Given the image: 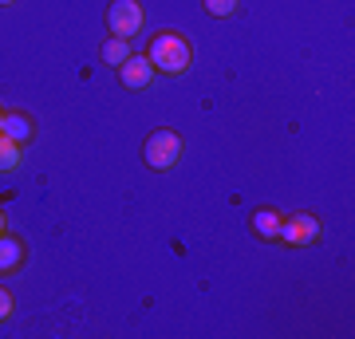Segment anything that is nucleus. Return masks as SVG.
I'll use <instances>...</instances> for the list:
<instances>
[{"mask_svg": "<svg viewBox=\"0 0 355 339\" xmlns=\"http://www.w3.org/2000/svg\"><path fill=\"white\" fill-rule=\"evenodd\" d=\"M107 28L119 40H130L142 28V4L139 0H114L111 8H107Z\"/></svg>", "mask_w": 355, "mask_h": 339, "instance_id": "nucleus-3", "label": "nucleus"}, {"mask_svg": "<svg viewBox=\"0 0 355 339\" xmlns=\"http://www.w3.org/2000/svg\"><path fill=\"white\" fill-rule=\"evenodd\" d=\"M0 123H4V111H0Z\"/></svg>", "mask_w": 355, "mask_h": 339, "instance_id": "nucleus-15", "label": "nucleus"}, {"mask_svg": "<svg viewBox=\"0 0 355 339\" xmlns=\"http://www.w3.org/2000/svg\"><path fill=\"white\" fill-rule=\"evenodd\" d=\"M205 12L209 16H233L237 12V0H205Z\"/></svg>", "mask_w": 355, "mask_h": 339, "instance_id": "nucleus-11", "label": "nucleus"}, {"mask_svg": "<svg viewBox=\"0 0 355 339\" xmlns=\"http://www.w3.org/2000/svg\"><path fill=\"white\" fill-rule=\"evenodd\" d=\"M142 158H146V166H150V170H170V166L182 158V142H178L174 130H154L150 139H146Z\"/></svg>", "mask_w": 355, "mask_h": 339, "instance_id": "nucleus-2", "label": "nucleus"}, {"mask_svg": "<svg viewBox=\"0 0 355 339\" xmlns=\"http://www.w3.org/2000/svg\"><path fill=\"white\" fill-rule=\"evenodd\" d=\"M150 76H154V67H150V60H146V55H130V60L119 67L123 87H146V83H150Z\"/></svg>", "mask_w": 355, "mask_h": 339, "instance_id": "nucleus-5", "label": "nucleus"}, {"mask_svg": "<svg viewBox=\"0 0 355 339\" xmlns=\"http://www.w3.org/2000/svg\"><path fill=\"white\" fill-rule=\"evenodd\" d=\"M20 261H24V245L16 237H4V233H0V272L20 268Z\"/></svg>", "mask_w": 355, "mask_h": 339, "instance_id": "nucleus-6", "label": "nucleus"}, {"mask_svg": "<svg viewBox=\"0 0 355 339\" xmlns=\"http://www.w3.org/2000/svg\"><path fill=\"white\" fill-rule=\"evenodd\" d=\"M0 4H12V0H0Z\"/></svg>", "mask_w": 355, "mask_h": 339, "instance_id": "nucleus-14", "label": "nucleus"}, {"mask_svg": "<svg viewBox=\"0 0 355 339\" xmlns=\"http://www.w3.org/2000/svg\"><path fill=\"white\" fill-rule=\"evenodd\" d=\"M16 166H20V142L0 134V170H16Z\"/></svg>", "mask_w": 355, "mask_h": 339, "instance_id": "nucleus-10", "label": "nucleus"}, {"mask_svg": "<svg viewBox=\"0 0 355 339\" xmlns=\"http://www.w3.org/2000/svg\"><path fill=\"white\" fill-rule=\"evenodd\" d=\"M280 225H284V217H277L272 209H257L253 214V229L261 237H280Z\"/></svg>", "mask_w": 355, "mask_h": 339, "instance_id": "nucleus-8", "label": "nucleus"}, {"mask_svg": "<svg viewBox=\"0 0 355 339\" xmlns=\"http://www.w3.org/2000/svg\"><path fill=\"white\" fill-rule=\"evenodd\" d=\"M280 237L288 241V245H312L320 237V221L312 214H296L280 225Z\"/></svg>", "mask_w": 355, "mask_h": 339, "instance_id": "nucleus-4", "label": "nucleus"}, {"mask_svg": "<svg viewBox=\"0 0 355 339\" xmlns=\"http://www.w3.org/2000/svg\"><path fill=\"white\" fill-rule=\"evenodd\" d=\"M0 134H4V139H12V142H28V139H32V123H28L24 114H4Z\"/></svg>", "mask_w": 355, "mask_h": 339, "instance_id": "nucleus-7", "label": "nucleus"}, {"mask_svg": "<svg viewBox=\"0 0 355 339\" xmlns=\"http://www.w3.org/2000/svg\"><path fill=\"white\" fill-rule=\"evenodd\" d=\"M0 233H4V214H0Z\"/></svg>", "mask_w": 355, "mask_h": 339, "instance_id": "nucleus-13", "label": "nucleus"}, {"mask_svg": "<svg viewBox=\"0 0 355 339\" xmlns=\"http://www.w3.org/2000/svg\"><path fill=\"white\" fill-rule=\"evenodd\" d=\"M146 60H150V67H158L162 76H182V71L193 63V48H190V40H186V36H178V32H162L158 40H150Z\"/></svg>", "mask_w": 355, "mask_h": 339, "instance_id": "nucleus-1", "label": "nucleus"}, {"mask_svg": "<svg viewBox=\"0 0 355 339\" xmlns=\"http://www.w3.org/2000/svg\"><path fill=\"white\" fill-rule=\"evenodd\" d=\"M103 60L111 63V67H123V63L130 60V48H127V40H107V48H103Z\"/></svg>", "mask_w": 355, "mask_h": 339, "instance_id": "nucleus-9", "label": "nucleus"}, {"mask_svg": "<svg viewBox=\"0 0 355 339\" xmlns=\"http://www.w3.org/2000/svg\"><path fill=\"white\" fill-rule=\"evenodd\" d=\"M12 315V296H8V288H0V324Z\"/></svg>", "mask_w": 355, "mask_h": 339, "instance_id": "nucleus-12", "label": "nucleus"}]
</instances>
